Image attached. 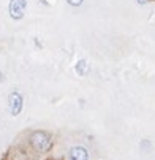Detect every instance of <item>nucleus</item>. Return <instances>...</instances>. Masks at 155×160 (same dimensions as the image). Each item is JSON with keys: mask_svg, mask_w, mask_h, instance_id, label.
I'll use <instances>...</instances> for the list:
<instances>
[{"mask_svg": "<svg viewBox=\"0 0 155 160\" xmlns=\"http://www.w3.org/2000/svg\"><path fill=\"white\" fill-rule=\"evenodd\" d=\"M89 154L82 146H75L70 149V160H87Z\"/></svg>", "mask_w": 155, "mask_h": 160, "instance_id": "20e7f679", "label": "nucleus"}, {"mask_svg": "<svg viewBox=\"0 0 155 160\" xmlns=\"http://www.w3.org/2000/svg\"><path fill=\"white\" fill-rule=\"evenodd\" d=\"M70 5H73V7H78V5H81L82 3V0H66Z\"/></svg>", "mask_w": 155, "mask_h": 160, "instance_id": "423d86ee", "label": "nucleus"}, {"mask_svg": "<svg viewBox=\"0 0 155 160\" xmlns=\"http://www.w3.org/2000/svg\"><path fill=\"white\" fill-rule=\"evenodd\" d=\"M30 144L35 151L46 152L52 148V136L48 132H33L30 135Z\"/></svg>", "mask_w": 155, "mask_h": 160, "instance_id": "f257e3e1", "label": "nucleus"}, {"mask_svg": "<svg viewBox=\"0 0 155 160\" xmlns=\"http://www.w3.org/2000/svg\"><path fill=\"white\" fill-rule=\"evenodd\" d=\"M89 63L85 62V60H79L78 62V65H76V72L81 75V76H87V73H89Z\"/></svg>", "mask_w": 155, "mask_h": 160, "instance_id": "39448f33", "label": "nucleus"}, {"mask_svg": "<svg viewBox=\"0 0 155 160\" xmlns=\"http://www.w3.org/2000/svg\"><path fill=\"white\" fill-rule=\"evenodd\" d=\"M138 2H139V3H146V2H147V0H138Z\"/></svg>", "mask_w": 155, "mask_h": 160, "instance_id": "0eeeda50", "label": "nucleus"}, {"mask_svg": "<svg viewBox=\"0 0 155 160\" xmlns=\"http://www.w3.org/2000/svg\"><path fill=\"white\" fill-rule=\"evenodd\" d=\"M27 2L26 0H11L10 2V14L13 19H21L26 13Z\"/></svg>", "mask_w": 155, "mask_h": 160, "instance_id": "f03ea898", "label": "nucleus"}, {"mask_svg": "<svg viewBox=\"0 0 155 160\" xmlns=\"http://www.w3.org/2000/svg\"><path fill=\"white\" fill-rule=\"evenodd\" d=\"M8 108L13 116H17L22 109V97L17 92H11L8 97Z\"/></svg>", "mask_w": 155, "mask_h": 160, "instance_id": "7ed1b4c3", "label": "nucleus"}]
</instances>
